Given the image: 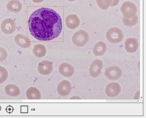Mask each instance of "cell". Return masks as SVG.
I'll return each mask as SVG.
<instances>
[{
	"instance_id": "obj_21",
	"label": "cell",
	"mask_w": 146,
	"mask_h": 118,
	"mask_svg": "<svg viewBox=\"0 0 146 118\" xmlns=\"http://www.w3.org/2000/svg\"><path fill=\"white\" fill-rule=\"evenodd\" d=\"M97 5L102 10H106L111 5L112 0H96Z\"/></svg>"
},
{
	"instance_id": "obj_8",
	"label": "cell",
	"mask_w": 146,
	"mask_h": 118,
	"mask_svg": "<svg viewBox=\"0 0 146 118\" xmlns=\"http://www.w3.org/2000/svg\"><path fill=\"white\" fill-rule=\"evenodd\" d=\"M103 64L102 61L100 60H94L89 68V73L93 78H97L101 73L103 68Z\"/></svg>"
},
{
	"instance_id": "obj_1",
	"label": "cell",
	"mask_w": 146,
	"mask_h": 118,
	"mask_svg": "<svg viewBox=\"0 0 146 118\" xmlns=\"http://www.w3.org/2000/svg\"><path fill=\"white\" fill-rule=\"evenodd\" d=\"M28 24L31 35L42 41H51L57 38L63 28L60 15L49 8L42 7L33 12L30 16Z\"/></svg>"
},
{
	"instance_id": "obj_7",
	"label": "cell",
	"mask_w": 146,
	"mask_h": 118,
	"mask_svg": "<svg viewBox=\"0 0 146 118\" xmlns=\"http://www.w3.org/2000/svg\"><path fill=\"white\" fill-rule=\"evenodd\" d=\"M53 70L52 63L50 61L44 60L42 61L38 64L37 71L42 75L48 76L52 73Z\"/></svg>"
},
{
	"instance_id": "obj_6",
	"label": "cell",
	"mask_w": 146,
	"mask_h": 118,
	"mask_svg": "<svg viewBox=\"0 0 146 118\" xmlns=\"http://www.w3.org/2000/svg\"><path fill=\"white\" fill-rule=\"evenodd\" d=\"M1 31L3 33L7 35L13 34L17 29V23L12 19H4L1 25Z\"/></svg>"
},
{
	"instance_id": "obj_11",
	"label": "cell",
	"mask_w": 146,
	"mask_h": 118,
	"mask_svg": "<svg viewBox=\"0 0 146 118\" xmlns=\"http://www.w3.org/2000/svg\"><path fill=\"white\" fill-rule=\"evenodd\" d=\"M58 71L62 76L66 78H70L75 73L73 66L67 62L61 63L59 66Z\"/></svg>"
},
{
	"instance_id": "obj_2",
	"label": "cell",
	"mask_w": 146,
	"mask_h": 118,
	"mask_svg": "<svg viewBox=\"0 0 146 118\" xmlns=\"http://www.w3.org/2000/svg\"><path fill=\"white\" fill-rule=\"evenodd\" d=\"M120 10L123 17L127 19H131L136 15L137 8L133 3L127 1L122 3Z\"/></svg>"
},
{
	"instance_id": "obj_15",
	"label": "cell",
	"mask_w": 146,
	"mask_h": 118,
	"mask_svg": "<svg viewBox=\"0 0 146 118\" xmlns=\"http://www.w3.org/2000/svg\"><path fill=\"white\" fill-rule=\"evenodd\" d=\"M6 7L9 12L17 13L22 10L23 4L19 0H11L7 3Z\"/></svg>"
},
{
	"instance_id": "obj_25",
	"label": "cell",
	"mask_w": 146,
	"mask_h": 118,
	"mask_svg": "<svg viewBox=\"0 0 146 118\" xmlns=\"http://www.w3.org/2000/svg\"><path fill=\"white\" fill-rule=\"evenodd\" d=\"M6 110L7 112H8V113H12V112L13 111V109L12 107H11V106H9V107H7V108Z\"/></svg>"
},
{
	"instance_id": "obj_10",
	"label": "cell",
	"mask_w": 146,
	"mask_h": 118,
	"mask_svg": "<svg viewBox=\"0 0 146 118\" xmlns=\"http://www.w3.org/2000/svg\"><path fill=\"white\" fill-rule=\"evenodd\" d=\"M72 89V87L70 82L64 80H62L58 85L57 91L60 95L66 97L70 93Z\"/></svg>"
},
{
	"instance_id": "obj_19",
	"label": "cell",
	"mask_w": 146,
	"mask_h": 118,
	"mask_svg": "<svg viewBox=\"0 0 146 118\" xmlns=\"http://www.w3.org/2000/svg\"><path fill=\"white\" fill-rule=\"evenodd\" d=\"M34 55L37 58H40L46 56L47 53L46 47L41 44H36L33 49Z\"/></svg>"
},
{
	"instance_id": "obj_9",
	"label": "cell",
	"mask_w": 146,
	"mask_h": 118,
	"mask_svg": "<svg viewBox=\"0 0 146 118\" xmlns=\"http://www.w3.org/2000/svg\"><path fill=\"white\" fill-rule=\"evenodd\" d=\"M121 88L120 85L116 82L109 83L106 87V94L110 97L117 96L121 92Z\"/></svg>"
},
{
	"instance_id": "obj_20",
	"label": "cell",
	"mask_w": 146,
	"mask_h": 118,
	"mask_svg": "<svg viewBox=\"0 0 146 118\" xmlns=\"http://www.w3.org/2000/svg\"><path fill=\"white\" fill-rule=\"evenodd\" d=\"M122 21L125 25L128 27H131L137 24L138 21V17L137 15H136L134 18L131 19H127L123 17Z\"/></svg>"
},
{
	"instance_id": "obj_28",
	"label": "cell",
	"mask_w": 146,
	"mask_h": 118,
	"mask_svg": "<svg viewBox=\"0 0 146 118\" xmlns=\"http://www.w3.org/2000/svg\"><path fill=\"white\" fill-rule=\"evenodd\" d=\"M67 1H69L70 2H73L74 1H76V0H67Z\"/></svg>"
},
{
	"instance_id": "obj_14",
	"label": "cell",
	"mask_w": 146,
	"mask_h": 118,
	"mask_svg": "<svg viewBox=\"0 0 146 118\" xmlns=\"http://www.w3.org/2000/svg\"><path fill=\"white\" fill-rule=\"evenodd\" d=\"M125 48L127 52L133 53L137 51L138 48L137 40L135 38H129L125 42Z\"/></svg>"
},
{
	"instance_id": "obj_23",
	"label": "cell",
	"mask_w": 146,
	"mask_h": 118,
	"mask_svg": "<svg viewBox=\"0 0 146 118\" xmlns=\"http://www.w3.org/2000/svg\"><path fill=\"white\" fill-rule=\"evenodd\" d=\"M8 57V53L5 48L0 47V62L5 61Z\"/></svg>"
},
{
	"instance_id": "obj_13",
	"label": "cell",
	"mask_w": 146,
	"mask_h": 118,
	"mask_svg": "<svg viewBox=\"0 0 146 118\" xmlns=\"http://www.w3.org/2000/svg\"><path fill=\"white\" fill-rule=\"evenodd\" d=\"M17 44L22 48H28L30 47L31 42L30 39L22 34H18L14 38Z\"/></svg>"
},
{
	"instance_id": "obj_16",
	"label": "cell",
	"mask_w": 146,
	"mask_h": 118,
	"mask_svg": "<svg viewBox=\"0 0 146 118\" xmlns=\"http://www.w3.org/2000/svg\"><path fill=\"white\" fill-rule=\"evenodd\" d=\"M107 49L106 44L102 41L96 43L93 47V53L96 56L105 54Z\"/></svg>"
},
{
	"instance_id": "obj_5",
	"label": "cell",
	"mask_w": 146,
	"mask_h": 118,
	"mask_svg": "<svg viewBox=\"0 0 146 118\" xmlns=\"http://www.w3.org/2000/svg\"><path fill=\"white\" fill-rule=\"evenodd\" d=\"M123 71L118 66H113L106 68L105 75L108 79L115 81L119 79L122 77Z\"/></svg>"
},
{
	"instance_id": "obj_4",
	"label": "cell",
	"mask_w": 146,
	"mask_h": 118,
	"mask_svg": "<svg viewBox=\"0 0 146 118\" xmlns=\"http://www.w3.org/2000/svg\"><path fill=\"white\" fill-rule=\"evenodd\" d=\"M89 38V35L86 31L80 30L74 33L72 39V42L76 46L82 47L87 44Z\"/></svg>"
},
{
	"instance_id": "obj_22",
	"label": "cell",
	"mask_w": 146,
	"mask_h": 118,
	"mask_svg": "<svg viewBox=\"0 0 146 118\" xmlns=\"http://www.w3.org/2000/svg\"><path fill=\"white\" fill-rule=\"evenodd\" d=\"M8 72L5 68L0 66V84L5 83L7 80Z\"/></svg>"
},
{
	"instance_id": "obj_3",
	"label": "cell",
	"mask_w": 146,
	"mask_h": 118,
	"mask_svg": "<svg viewBox=\"0 0 146 118\" xmlns=\"http://www.w3.org/2000/svg\"><path fill=\"white\" fill-rule=\"evenodd\" d=\"M123 32L117 27H111L107 31L106 38L109 42L113 44L120 43L123 38Z\"/></svg>"
},
{
	"instance_id": "obj_24",
	"label": "cell",
	"mask_w": 146,
	"mask_h": 118,
	"mask_svg": "<svg viewBox=\"0 0 146 118\" xmlns=\"http://www.w3.org/2000/svg\"><path fill=\"white\" fill-rule=\"evenodd\" d=\"M120 0H112V3L111 7H113L117 6Z\"/></svg>"
},
{
	"instance_id": "obj_26",
	"label": "cell",
	"mask_w": 146,
	"mask_h": 118,
	"mask_svg": "<svg viewBox=\"0 0 146 118\" xmlns=\"http://www.w3.org/2000/svg\"><path fill=\"white\" fill-rule=\"evenodd\" d=\"M45 0H32L33 2L34 3H41L43 2Z\"/></svg>"
},
{
	"instance_id": "obj_18",
	"label": "cell",
	"mask_w": 146,
	"mask_h": 118,
	"mask_svg": "<svg viewBox=\"0 0 146 118\" xmlns=\"http://www.w3.org/2000/svg\"><path fill=\"white\" fill-rule=\"evenodd\" d=\"M26 95L29 100H40L41 99L40 91L36 87H29L26 91Z\"/></svg>"
},
{
	"instance_id": "obj_17",
	"label": "cell",
	"mask_w": 146,
	"mask_h": 118,
	"mask_svg": "<svg viewBox=\"0 0 146 118\" xmlns=\"http://www.w3.org/2000/svg\"><path fill=\"white\" fill-rule=\"evenodd\" d=\"M5 91L7 95L12 97L18 96L21 93L20 88L14 84L7 85L5 87Z\"/></svg>"
},
{
	"instance_id": "obj_12",
	"label": "cell",
	"mask_w": 146,
	"mask_h": 118,
	"mask_svg": "<svg viewBox=\"0 0 146 118\" xmlns=\"http://www.w3.org/2000/svg\"><path fill=\"white\" fill-rule=\"evenodd\" d=\"M65 23L67 28L71 30H75L80 25V19L76 15H69L66 18Z\"/></svg>"
},
{
	"instance_id": "obj_27",
	"label": "cell",
	"mask_w": 146,
	"mask_h": 118,
	"mask_svg": "<svg viewBox=\"0 0 146 118\" xmlns=\"http://www.w3.org/2000/svg\"><path fill=\"white\" fill-rule=\"evenodd\" d=\"M70 99H81V98L77 96H73L71 98H70Z\"/></svg>"
}]
</instances>
